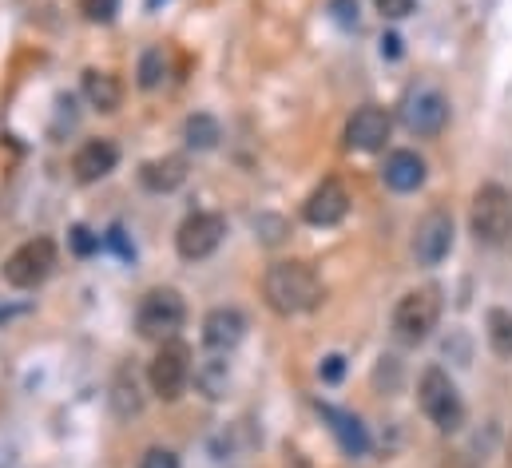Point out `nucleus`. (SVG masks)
<instances>
[{"mask_svg":"<svg viewBox=\"0 0 512 468\" xmlns=\"http://www.w3.org/2000/svg\"><path fill=\"white\" fill-rule=\"evenodd\" d=\"M262 294H266V306H270L274 314L290 318V314H310V310L322 302L326 290H322V278L314 274L310 262L290 258V262H274V266L266 270Z\"/></svg>","mask_w":512,"mask_h":468,"instance_id":"f257e3e1","label":"nucleus"},{"mask_svg":"<svg viewBox=\"0 0 512 468\" xmlns=\"http://www.w3.org/2000/svg\"><path fill=\"white\" fill-rule=\"evenodd\" d=\"M183 322H187V302H183V294L171 290V286L147 290L143 302H139V310H135V330H139V338L159 342V346L171 342V338L183 330Z\"/></svg>","mask_w":512,"mask_h":468,"instance_id":"f03ea898","label":"nucleus"},{"mask_svg":"<svg viewBox=\"0 0 512 468\" xmlns=\"http://www.w3.org/2000/svg\"><path fill=\"white\" fill-rule=\"evenodd\" d=\"M437 318H441V290L437 286L409 290L393 310V334L405 346H417L437 330Z\"/></svg>","mask_w":512,"mask_h":468,"instance_id":"7ed1b4c3","label":"nucleus"},{"mask_svg":"<svg viewBox=\"0 0 512 468\" xmlns=\"http://www.w3.org/2000/svg\"><path fill=\"white\" fill-rule=\"evenodd\" d=\"M417 397H421V409L425 417L441 429V433H457L465 425V405H461V393L457 385L449 381L445 369H425L421 373V385H417Z\"/></svg>","mask_w":512,"mask_h":468,"instance_id":"20e7f679","label":"nucleus"},{"mask_svg":"<svg viewBox=\"0 0 512 468\" xmlns=\"http://www.w3.org/2000/svg\"><path fill=\"white\" fill-rule=\"evenodd\" d=\"M52 266H56V242H52V238H28V242H20V246L4 258L0 274H4V282L16 286V290H36V286L52 274Z\"/></svg>","mask_w":512,"mask_h":468,"instance_id":"39448f33","label":"nucleus"},{"mask_svg":"<svg viewBox=\"0 0 512 468\" xmlns=\"http://www.w3.org/2000/svg\"><path fill=\"white\" fill-rule=\"evenodd\" d=\"M473 238L485 246H501L512 231V195L501 183H485L473 199Z\"/></svg>","mask_w":512,"mask_h":468,"instance_id":"423d86ee","label":"nucleus"},{"mask_svg":"<svg viewBox=\"0 0 512 468\" xmlns=\"http://www.w3.org/2000/svg\"><path fill=\"white\" fill-rule=\"evenodd\" d=\"M147 381H151V393H155V397L175 401V397L187 389V381H191V350H187L179 338L163 342V346H159V353L151 357Z\"/></svg>","mask_w":512,"mask_h":468,"instance_id":"0eeeda50","label":"nucleus"},{"mask_svg":"<svg viewBox=\"0 0 512 468\" xmlns=\"http://www.w3.org/2000/svg\"><path fill=\"white\" fill-rule=\"evenodd\" d=\"M223 238H227V219H223V215H215V211H195V215L183 219V227L175 234V250H179L187 262H199V258H211Z\"/></svg>","mask_w":512,"mask_h":468,"instance_id":"6e6552de","label":"nucleus"},{"mask_svg":"<svg viewBox=\"0 0 512 468\" xmlns=\"http://www.w3.org/2000/svg\"><path fill=\"white\" fill-rule=\"evenodd\" d=\"M453 250V215L449 211H429L417 231H413V254L421 266H437Z\"/></svg>","mask_w":512,"mask_h":468,"instance_id":"1a4fd4ad","label":"nucleus"},{"mask_svg":"<svg viewBox=\"0 0 512 468\" xmlns=\"http://www.w3.org/2000/svg\"><path fill=\"white\" fill-rule=\"evenodd\" d=\"M401 119H405V127L413 135H441V127L449 123V100L441 92H433V88H421V92H413L405 100Z\"/></svg>","mask_w":512,"mask_h":468,"instance_id":"9d476101","label":"nucleus"},{"mask_svg":"<svg viewBox=\"0 0 512 468\" xmlns=\"http://www.w3.org/2000/svg\"><path fill=\"white\" fill-rule=\"evenodd\" d=\"M346 211H350L346 187H342L338 179H322V183L310 191V199H306V207H302V219H306L310 227H338V223L346 219Z\"/></svg>","mask_w":512,"mask_h":468,"instance_id":"9b49d317","label":"nucleus"},{"mask_svg":"<svg viewBox=\"0 0 512 468\" xmlns=\"http://www.w3.org/2000/svg\"><path fill=\"white\" fill-rule=\"evenodd\" d=\"M389 131H393V119L385 108H374V104L358 108L346 123V147L350 151H382Z\"/></svg>","mask_w":512,"mask_h":468,"instance_id":"f8f14e48","label":"nucleus"},{"mask_svg":"<svg viewBox=\"0 0 512 468\" xmlns=\"http://www.w3.org/2000/svg\"><path fill=\"white\" fill-rule=\"evenodd\" d=\"M116 163H120V147H116L112 139H88V143L72 155V171H76L80 183H100V179H108V175L116 171Z\"/></svg>","mask_w":512,"mask_h":468,"instance_id":"ddd939ff","label":"nucleus"},{"mask_svg":"<svg viewBox=\"0 0 512 468\" xmlns=\"http://www.w3.org/2000/svg\"><path fill=\"white\" fill-rule=\"evenodd\" d=\"M318 417L330 425V433L338 437L342 453H350V457H366V453H370V433H366V425H362L354 413H346V409H334V405H322V401H318Z\"/></svg>","mask_w":512,"mask_h":468,"instance_id":"4468645a","label":"nucleus"},{"mask_svg":"<svg viewBox=\"0 0 512 468\" xmlns=\"http://www.w3.org/2000/svg\"><path fill=\"white\" fill-rule=\"evenodd\" d=\"M243 334H247V318H243L235 306H219V310H211V314L203 318V342H207L211 350H219V353L235 350V346L243 342Z\"/></svg>","mask_w":512,"mask_h":468,"instance_id":"2eb2a0df","label":"nucleus"},{"mask_svg":"<svg viewBox=\"0 0 512 468\" xmlns=\"http://www.w3.org/2000/svg\"><path fill=\"white\" fill-rule=\"evenodd\" d=\"M385 187L397 191V195H409L425 183V159L417 151H393L385 159V171H382Z\"/></svg>","mask_w":512,"mask_h":468,"instance_id":"dca6fc26","label":"nucleus"},{"mask_svg":"<svg viewBox=\"0 0 512 468\" xmlns=\"http://www.w3.org/2000/svg\"><path fill=\"white\" fill-rule=\"evenodd\" d=\"M183 179H187V159H183V155L147 159V163L139 167V183H143L147 191H155V195H167V191L183 187Z\"/></svg>","mask_w":512,"mask_h":468,"instance_id":"f3484780","label":"nucleus"},{"mask_svg":"<svg viewBox=\"0 0 512 468\" xmlns=\"http://www.w3.org/2000/svg\"><path fill=\"white\" fill-rule=\"evenodd\" d=\"M84 96H88V104L92 108H100V112H116L120 104H124V84H120V76H112V72H84Z\"/></svg>","mask_w":512,"mask_h":468,"instance_id":"a211bd4d","label":"nucleus"},{"mask_svg":"<svg viewBox=\"0 0 512 468\" xmlns=\"http://www.w3.org/2000/svg\"><path fill=\"white\" fill-rule=\"evenodd\" d=\"M183 139H187L191 151H211V147L223 139V127H219V119L215 116L195 112V116L183 123Z\"/></svg>","mask_w":512,"mask_h":468,"instance_id":"6ab92c4d","label":"nucleus"},{"mask_svg":"<svg viewBox=\"0 0 512 468\" xmlns=\"http://www.w3.org/2000/svg\"><path fill=\"white\" fill-rule=\"evenodd\" d=\"M163 80H167V56H163V48H147V52L139 56V88L151 92V88H159Z\"/></svg>","mask_w":512,"mask_h":468,"instance_id":"aec40b11","label":"nucleus"},{"mask_svg":"<svg viewBox=\"0 0 512 468\" xmlns=\"http://www.w3.org/2000/svg\"><path fill=\"white\" fill-rule=\"evenodd\" d=\"M195 385H199L207 397H223V393H227V361H219V357L203 361V365L195 369Z\"/></svg>","mask_w":512,"mask_h":468,"instance_id":"412c9836","label":"nucleus"},{"mask_svg":"<svg viewBox=\"0 0 512 468\" xmlns=\"http://www.w3.org/2000/svg\"><path fill=\"white\" fill-rule=\"evenodd\" d=\"M489 346L501 357H512V314L509 310H489Z\"/></svg>","mask_w":512,"mask_h":468,"instance_id":"4be33fe9","label":"nucleus"},{"mask_svg":"<svg viewBox=\"0 0 512 468\" xmlns=\"http://www.w3.org/2000/svg\"><path fill=\"white\" fill-rule=\"evenodd\" d=\"M116 413L120 417L139 413V389H135V377L131 373H120V381H116Z\"/></svg>","mask_w":512,"mask_h":468,"instance_id":"5701e85b","label":"nucleus"},{"mask_svg":"<svg viewBox=\"0 0 512 468\" xmlns=\"http://www.w3.org/2000/svg\"><path fill=\"white\" fill-rule=\"evenodd\" d=\"M68 246H72L76 258H92V254L100 250V234H92L84 223H76V227L68 231Z\"/></svg>","mask_w":512,"mask_h":468,"instance_id":"b1692460","label":"nucleus"},{"mask_svg":"<svg viewBox=\"0 0 512 468\" xmlns=\"http://www.w3.org/2000/svg\"><path fill=\"white\" fill-rule=\"evenodd\" d=\"M80 12H84L92 24H112L116 12H120V0H80Z\"/></svg>","mask_w":512,"mask_h":468,"instance_id":"393cba45","label":"nucleus"},{"mask_svg":"<svg viewBox=\"0 0 512 468\" xmlns=\"http://www.w3.org/2000/svg\"><path fill=\"white\" fill-rule=\"evenodd\" d=\"M318 377H322L326 385H338V381L346 377V357H342V353H330V357H322V365H318Z\"/></svg>","mask_w":512,"mask_h":468,"instance_id":"a878e982","label":"nucleus"},{"mask_svg":"<svg viewBox=\"0 0 512 468\" xmlns=\"http://www.w3.org/2000/svg\"><path fill=\"white\" fill-rule=\"evenodd\" d=\"M330 16H334L342 28H354V24H358V0H330Z\"/></svg>","mask_w":512,"mask_h":468,"instance_id":"bb28decb","label":"nucleus"},{"mask_svg":"<svg viewBox=\"0 0 512 468\" xmlns=\"http://www.w3.org/2000/svg\"><path fill=\"white\" fill-rule=\"evenodd\" d=\"M139 468H179V457L171 449H147Z\"/></svg>","mask_w":512,"mask_h":468,"instance_id":"cd10ccee","label":"nucleus"},{"mask_svg":"<svg viewBox=\"0 0 512 468\" xmlns=\"http://www.w3.org/2000/svg\"><path fill=\"white\" fill-rule=\"evenodd\" d=\"M413 4H417V0H378V12L389 16V20H401V16L413 12Z\"/></svg>","mask_w":512,"mask_h":468,"instance_id":"c85d7f7f","label":"nucleus"},{"mask_svg":"<svg viewBox=\"0 0 512 468\" xmlns=\"http://www.w3.org/2000/svg\"><path fill=\"white\" fill-rule=\"evenodd\" d=\"M104 242H108V246H112L120 258H131V246H128V238H124V231H120V227H112V231L104 234Z\"/></svg>","mask_w":512,"mask_h":468,"instance_id":"c756f323","label":"nucleus"},{"mask_svg":"<svg viewBox=\"0 0 512 468\" xmlns=\"http://www.w3.org/2000/svg\"><path fill=\"white\" fill-rule=\"evenodd\" d=\"M382 56H389V60H397V56H401V36H385Z\"/></svg>","mask_w":512,"mask_h":468,"instance_id":"7c9ffc66","label":"nucleus"},{"mask_svg":"<svg viewBox=\"0 0 512 468\" xmlns=\"http://www.w3.org/2000/svg\"><path fill=\"white\" fill-rule=\"evenodd\" d=\"M159 4H167V0H147V8H151V12H155V8H159Z\"/></svg>","mask_w":512,"mask_h":468,"instance_id":"2f4dec72","label":"nucleus"},{"mask_svg":"<svg viewBox=\"0 0 512 468\" xmlns=\"http://www.w3.org/2000/svg\"><path fill=\"white\" fill-rule=\"evenodd\" d=\"M509 468H512V445H509Z\"/></svg>","mask_w":512,"mask_h":468,"instance_id":"473e14b6","label":"nucleus"}]
</instances>
